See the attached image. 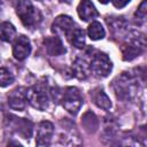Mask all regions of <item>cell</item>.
Instances as JSON below:
<instances>
[{
    "mask_svg": "<svg viewBox=\"0 0 147 147\" xmlns=\"http://www.w3.org/2000/svg\"><path fill=\"white\" fill-rule=\"evenodd\" d=\"M16 14L26 29H33L41 22L42 15L30 0H20L16 5Z\"/></svg>",
    "mask_w": 147,
    "mask_h": 147,
    "instance_id": "obj_2",
    "label": "cell"
},
{
    "mask_svg": "<svg viewBox=\"0 0 147 147\" xmlns=\"http://www.w3.org/2000/svg\"><path fill=\"white\" fill-rule=\"evenodd\" d=\"M44 45L46 48V52L48 55L52 56H59L65 53V47L62 44V40L60 39L59 36H53V37H47L44 39Z\"/></svg>",
    "mask_w": 147,
    "mask_h": 147,
    "instance_id": "obj_12",
    "label": "cell"
},
{
    "mask_svg": "<svg viewBox=\"0 0 147 147\" xmlns=\"http://www.w3.org/2000/svg\"><path fill=\"white\" fill-rule=\"evenodd\" d=\"M14 119H10L11 123V127L14 129V131L16 133H18L20 136H22L24 139H29L32 136V129H33V124L25 118H17L14 117Z\"/></svg>",
    "mask_w": 147,
    "mask_h": 147,
    "instance_id": "obj_11",
    "label": "cell"
},
{
    "mask_svg": "<svg viewBox=\"0 0 147 147\" xmlns=\"http://www.w3.org/2000/svg\"><path fill=\"white\" fill-rule=\"evenodd\" d=\"M16 38V29L10 22L0 23V40L9 42Z\"/></svg>",
    "mask_w": 147,
    "mask_h": 147,
    "instance_id": "obj_16",
    "label": "cell"
},
{
    "mask_svg": "<svg viewBox=\"0 0 147 147\" xmlns=\"http://www.w3.org/2000/svg\"><path fill=\"white\" fill-rule=\"evenodd\" d=\"M77 13H78L79 18L85 22L91 21L99 15L96 8L91 2V0H82L77 7Z\"/></svg>",
    "mask_w": 147,
    "mask_h": 147,
    "instance_id": "obj_13",
    "label": "cell"
},
{
    "mask_svg": "<svg viewBox=\"0 0 147 147\" xmlns=\"http://www.w3.org/2000/svg\"><path fill=\"white\" fill-rule=\"evenodd\" d=\"M130 1H131V0H111L113 5H114L116 8H123V7H125Z\"/></svg>",
    "mask_w": 147,
    "mask_h": 147,
    "instance_id": "obj_21",
    "label": "cell"
},
{
    "mask_svg": "<svg viewBox=\"0 0 147 147\" xmlns=\"http://www.w3.org/2000/svg\"><path fill=\"white\" fill-rule=\"evenodd\" d=\"M87 34L92 40H100V39L105 38L106 31H105V28L102 26V24L100 22L93 21L87 28Z\"/></svg>",
    "mask_w": 147,
    "mask_h": 147,
    "instance_id": "obj_17",
    "label": "cell"
},
{
    "mask_svg": "<svg viewBox=\"0 0 147 147\" xmlns=\"http://www.w3.org/2000/svg\"><path fill=\"white\" fill-rule=\"evenodd\" d=\"M31 52V44L26 36L21 34L15 38L13 44V55L16 60L23 61L25 60Z\"/></svg>",
    "mask_w": 147,
    "mask_h": 147,
    "instance_id": "obj_8",
    "label": "cell"
},
{
    "mask_svg": "<svg viewBox=\"0 0 147 147\" xmlns=\"http://www.w3.org/2000/svg\"><path fill=\"white\" fill-rule=\"evenodd\" d=\"M13 82H14L13 74L8 69L0 67V87H6L10 85Z\"/></svg>",
    "mask_w": 147,
    "mask_h": 147,
    "instance_id": "obj_19",
    "label": "cell"
},
{
    "mask_svg": "<svg viewBox=\"0 0 147 147\" xmlns=\"http://www.w3.org/2000/svg\"><path fill=\"white\" fill-rule=\"evenodd\" d=\"M60 101L62 102L63 108L72 115H76L83 105L82 94H80L79 90L77 87H74V86L67 87L62 92Z\"/></svg>",
    "mask_w": 147,
    "mask_h": 147,
    "instance_id": "obj_6",
    "label": "cell"
},
{
    "mask_svg": "<svg viewBox=\"0 0 147 147\" xmlns=\"http://www.w3.org/2000/svg\"><path fill=\"white\" fill-rule=\"evenodd\" d=\"M54 133V126L48 121H42L38 124L36 133V144L38 146H48Z\"/></svg>",
    "mask_w": 147,
    "mask_h": 147,
    "instance_id": "obj_9",
    "label": "cell"
},
{
    "mask_svg": "<svg viewBox=\"0 0 147 147\" xmlns=\"http://www.w3.org/2000/svg\"><path fill=\"white\" fill-rule=\"evenodd\" d=\"M68 1H69V0H68Z\"/></svg>",
    "mask_w": 147,
    "mask_h": 147,
    "instance_id": "obj_23",
    "label": "cell"
},
{
    "mask_svg": "<svg viewBox=\"0 0 147 147\" xmlns=\"http://www.w3.org/2000/svg\"><path fill=\"white\" fill-rule=\"evenodd\" d=\"M69 41L76 48H83L85 46V32L79 28H75L68 36Z\"/></svg>",
    "mask_w": 147,
    "mask_h": 147,
    "instance_id": "obj_18",
    "label": "cell"
},
{
    "mask_svg": "<svg viewBox=\"0 0 147 147\" xmlns=\"http://www.w3.org/2000/svg\"><path fill=\"white\" fill-rule=\"evenodd\" d=\"M88 64H90L91 74H93L99 78L107 77L113 69V63L109 56L102 52H95L92 55Z\"/></svg>",
    "mask_w": 147,
    "mask_h": 147,
    "instance_id": "obj_5",
    "label": "cell"
},
{
    "mask_svg": "<svg viewBox=\"0 0 147 147\" xmlns=\"http://www.w3.org/2000/svg\"><path fill=\"white\" fill-rule=\"evenodd\" d=\"M99 1H100L101 3H107V2L109 1V0H99Z\"/></svg>",
    "mask_w": 147,
    "mask_h": 147,
    "instance_id": "obj_22",
    "label": "cell"
},
{
    "mask_svg": "<svg viewBox=\"0 0 147 147\" xmlns=\"http://www.w3.org/2000/svg\"><path fill=\"white\" fill-rule=\"evenodd\" d=\"M76 28L74 20L68 15L57 16L52 23V32L55 36H69V33Z\"/></svg>",
    "mask_w": 147,
    "mask_h": 147,
    "instance_id": "obj_7",
    "label": "cell"
},
{
    "mask_svg": "<svg viewBox=\"0 0 147 147\" xmlns=\"http://www.w3.org/2000/svg\"><path fill=\"white\" fill-rule=\"evenodd\" d=\"M26 101L38 110H45L48 107V102L51 100L49 90L47 85L38 83L25 90Z\"/></svg>",
    "mask_w": 147,
    "mask_h": 147,
    "instance_id": "obj_3",
    "label": "cell"
},
{
    "mask_svg": "<svg viewBox=\"0 0 147 147\" xmlns=\"http://www.w3.org/2000/svg\"><path fill=\"white\" fill-rule=\"evenodd\" d=\"M114 90L117 98L122 100H130L136 96L139 90V80L130 72H123L114 80Z\"/></svg>",
    "mask_w": 147,
    "mask_h": 147,
    "instance_id": "obj_1",
    "label": "cell"
},
{
    "mask_svg": "<svg viewBox=\"0 0 147 147\" xmlns=\"http://www.w3.org/2000/svg\"><path fill=\"white\" fill-rule=\"evenodd\" d=\"M146 48V38L142 33H136L130 37L121 47L122 57L125 61H131L142 54Z\"/></svg>",
    "mask_w": 147,
    "mask_h": 147,
    "instance_id": "obj_4",
    "label": "cell"
},
{
    "mask_svg": "<svg viewBox=\"0 0 147 147\" xmlns=\"http://www.w3.org/2000/svg\"><path fill=\"white\" fill-rule=\"evenodd\" d=\"M146 15H147V6H146V0H142V2L140 3V6L137 8V11L134 14L136 17H138V20L145 21L146 20Z\"/></svg>",
    "mask_w": 147,
    "mask_h": 147,
    "instance_id": "obj_20",
    "label": "cell"
},
{
    "mask_svg": "<svg viewBox=\"0 0 147 147\" xmlns=\"http://www.w3.org/2000/svg\"><path fill=\"white\" fill-rule=\"evenodd\" d=\"M72 75L78 79H86L91 71H90V64L85 59L77 57L72 63Z\"/></svg>",
    "mask_w": 147,
    "mask_h": 147,
    "instance_id": "obj_14",
    "label": "cell"
},
{
    "mask_svg": "<svg viewBox=\"0 0 147 147\" xmlns=\"http://www.w3.org/2000/svg\"><path fill=\"white\" fill-rule=\"evenodd\" d=\"M8 105L14 110H23L26 105V96H25V88L17 87L13 90L8 94Z\"/></svg>",
    "mask_w": 147,
    "mask_h": 147,
    "instance_id": "obj_10",
    "label": "cell"
},
{
    "mask_svg": "<svg viewBox=\"0 0 147 147\" xmlns=\"http://www.w3.org/2000/svg\"><path fill=\"white\" fill-rule=\"evenodd\" d=\"M91 95H92L93 102L99 108H101L103 110H109L111 108V101L102 88H95Z\"/></svg>",
    "mask_w": 147,
    "mask_h": 147,
    "instance_id": "obj_15",
    "label": "cell"
}]
</instances>
